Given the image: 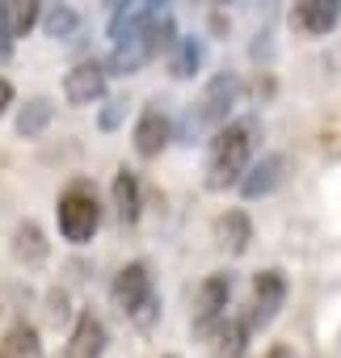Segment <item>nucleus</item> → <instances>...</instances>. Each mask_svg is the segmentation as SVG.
Masks as SVG:
<instances>
[{"instance_id": "obj_13", "label": "nucleus", "mask_w": 341, "mask_h": 358, "mask_svg": "<svg viewBox=\"0 0 341 358\" xmlns=\"http://www.w3.org/2000/svg\"><path fill=\"white\" fill-rule=\"evenodd\" d=\"M101 354H106V324L93 312H80L68 337V358H101Z\"/></svg>"}, {"instance_id": "obj_20", "label": "nucleus", "mask_w": 341, "mask_h": 358, "mask_svg": "<svg viewBox=\"0 0 341 358\" xmlns=\"http://www.w3.org/2000/svg\"><path fill=\"white\" fill-rule=\"evenodd\" d=\"M249 333H253V320H249V312L245 316H236V320H228V329L219 333V358H236L245 345H249Z\"/></svg>"}, {"instance_id": "obj_4", "label": "nucleus", "mask_w": 341, "mask_h": 358, "mask_svg": "<svg viewBox=\"0 0 341 358\" xmlns=\"http://www.w3.org/2000/svg\"><path fill=\"white\" fill-rule=\"evenodd\" d=\"M55 215H59V232H64V241H72V245H89L93 232H97V224H101L97 194H93L85 182H76V186H68V190L59 194Z\"/></svg>"}, {"instance_id": "obj_11", "label": "nucleus", "mask_w": 341, "mask_h": 358, "mask_svg": "<svg viewBox=\"0 0 341 358\" xmlns=\"http://www.w3.org/2000/svg\"><path fill=\"white\" fill-rule=\"evenodd\" d=\"M9 253H13V262H17V266L34 270V266H43V262H47L51 245H47V236H43V228H38L34 220H22V224L13 228V236H9Z\"/></svg>"}, {"instance_id": "obj_5", "label": "nucleus", "mask_w": 341, "mask_h": 358, "mask_svg": "<svg viewBox=\"0 0 341 358\" xmlns=\"http://www.w3.org/2000/svg\"><path fill=\"white\" fill-rule=\"evenodd\" d=\"M228 303H232V274L228 270L207 274L194 291V333H211L228 316Z\"/></svg>"}, {"instance_id": "obj_9", "label": "nucleus", "mask_w": 341, "mask_h": 358, "mask_svg": "<svg viewBox=\"0 0 341 358\" xmlns=\"http://www.w3.org/2000/svg\"><path fill=\"white\" fill-rule=\"evenodd\" d=\"M106 64L101 59H80L68 76H64V97L72 101V106H93V101H101L106 97Z\"/></svg>"}, {"instance_id": "obj_6", "label": "nucleus", "mask_w": 341, "mask_h": 358, "mask_svg": "<svg viewBox=\"0 0 341 358\" xmlns=\"http://www.w3.org/2000/svg\"><path fill=\"white\" fill-rule=\"evenodd\" d=\"M282 303H286V274H282L278 266H270V270H261V274L253 278V299H249V320H253V329H266V324L282 312Z\"/></svg>"}, {"instance_id": "obj_10", "label": "nucleus", "mask_w": 341, "mask_h": 358, "mask_svg": "<svg viewBox=\"0 0 341 358\" xmlns=\"http://www.w3.org/2000/svg\"><path fill=\"white\" fill-rule=\"evenodd\" d=\"M282 182H286V156H282V152H270V156H261V160L245 173L240 194H245V199H266V194H274Z\"/></svg>"}, {"instance_id": "obj_24", "label": "nucleus", "mask_w": 341, "mask_h": 358, "mask_svg": "<svg viewBox=\"0 0 341 358\" xmlns=\"http://www.w3.org/2000/svg\"><path fill=\"white\" fill-rule=\"evenodd\" d=\"M9 59H13V38L0 30V64H9Z\"/></svg>"}, {"instance_id": "obj_21", "label": "nucleus", "mask_w": 341, "mask_h": 358, "mask_svg": "<svg viewBox=\"0 0 341 358\" xmlns=\"http://www.w3.org/2000/svg\"><path fill=\"white\" fill-rule=\"evenodd\" d=\"M122 106H126V101H106V110H101V127H106V131H114V127H118Z\"/></svg>"}, {"instance_id": "obj_22", "label": "nucleus", "mask_w": 341, "mask_h": 358, "mask_svg": "<svg viewBox=\"0 0 341 358\" xmlns=\"http://www.w3.org/2000/svg\"><path fill=\"white\" fill-rule=\"evenodd\" d=\"M47 303H51V320L59 324V320L68 316V295H64V291H51V299H47Z\"/></svg>"}, {"instance_id": "obj_17", "label": "nucleus", "mask_w": 341, "mask_h": 358, "mask_svg": "<svg viewBox=\"0 0 341 358\" xmlns=\"http://www.w3.org/2000/svg\"><path fill=\"white\" fill-rule=\"evenodd\" d=\"M51 114H55V106H51L47 97H30V101L22 106V114H17V135H26V139L43 135V131L51 127Z\"/></svg>"}, {"instance_id": "obj_2", "label": "nucleus", "mask_w": 341, "mask_h": 358, "mask_svg": "<svg viewBox=\"0 0 341 358\" xmlns=\"http://www.w3.org/2000/svg\"><path fill=\"white\" fill-rule=\"evenodd\" d=\"M240 97H245V85H240L236 72H219V76H211L207 89H203V97L186 110L182 135L190 139V135H203V131H211V135L224 131V127L232 122V110L240 106Z\"/></svg>"}, {"instance_id": "obj_3", "label": "nucleus", "mask_w": 341, "mask_h": 358, "mask_svg": "<svg viewBox=\"0 0 341 358\" xmlns=\"http://www.w3.org/2000/svg\"><path fill=\"white\" fill-rule=\"evenodd\" d=\"M110 299H114V308H118L122 316H131L135 324H152V320H156V308H160L156 287H152V274H147L143 262H126V266L114 274Z\"/></svg>"}, {"instance_id": "obj_15", "label": "nucleus", "mask_w": 341, "mask_h": 358, "mask_svg": "<svg viewBox=\"0 0 341 358\" xmlns=\"http://www.w3.org/2000/svg\"><path fill=\"white\" fill-rule=\"evenodd\" d=\"M110 194H114V215H118L122 224H135V220H139V177H135L131 169H118Z\"/></svg>"}, {"instance_id": "obj_7", "label": "nucleus", "mask_w": 341, "mask_h": 358, "mask_svg": "<svg viewBox=\"0 0 341 358\" xmlns=\"http://www.w3.org/2000/svg\"><path fill=\"white\" fill-rule=\"evenodd\" d=\"M131 139H135V152H139L143 160H152V156H160V152L168 148V139H173V122H168V114H164L160 106H143L139 118H135Z\"/></svg>"}, {"instance_id": "obj_12", "label": "nucleus", "mask_w": 341, "mask_h": 358, "mask_svg": "<svg viewBox=\"0 0 341 358\" xmlns=\"http://www.w3.org/2000/svg\"><path fill=\"white\" fill-rule=\"evenodd\" d=\"M249 241H253V220H249L240 207H232V211H224V215L215 220V245H219L228 257H240V253L249 249Z\"/></svg>"}, {"instance_id": "obj_23", "label": "nucleus", "mask_w": 341, "mask_h": 358, "mask_svg": "<svg viewBox=\"0 0 341 358\" xmlns=\"http://www.w3.org/2000/svg\"><path fill=\"white\" fill-rule=\"evenodd\" d=\"M9 106H13V85H9L5 76H0V114H5Z\"/></svg>"}, {"instance_id": "obj_19", "label": "nucleus", "mask_w": 341, "mask_h": 358, "mask_svg": "<svg viewBox=\"0 0 341 358\" xmlns=\"http://www.w3.org/2000/svg\"><path fill=\"white\" fill-rule=\"evenodd\" d=\"M198 64H203V43L198 38H177V47L168 51V72L177 80H186V76L198 72Z\"/></svg>"}, {"instance_id": "obj_26", "label": "nucleus", "mask_w": 341, "mask_h": 358, "mask_svg": "<svg viewBox=\"0 0 341 358\" xmlns=\"http://www.w3.org/2000/svg\"><path fill=\"white\" fill-rule=\"evenodd\" d=\"M0 358H5V354H0Z\"/></svg>"}, {"instance_id": "obj_8", "label": "nucleus", "mask_w": 341, "mask_h": 358, "mask_svg": "<svg viewBox=\"0 0 341 358\" xmlns=\"http://www.w3.org/2000/svg\"><path fill=\"white\" fill-rule=\"evenodd\" d=\"M337 22H341L337 0H299V5H291V30L303 38H324L328 30H337Z\"/></svg>"}, {"instance_id": "obj_1", "label": "nucleus", "mask_w": 341, "mask_h": 358, "mask_svg": "<svg viewBox=\"0 0 341 358\" xmlns=\"http://www.w3.org/2000/svg\"><path fill=\"white\" fill-rule=\"evenodd\" d=\"M253 148H257V118H232L224 131H215L207 148V186L211 190L240 186L245 173L253 169Z\"/></svg>"}, {"instance_id": "obj_25", "label": "nucleus", "mask_w": 341, "mask_h": 358, "mask_svg": "<svg viewBox=\"0 0 341 358\" xmlns=\"http://www.w3.org/2000/svg\"><path fill=\"white\" fill-rule=\"evenodd\" d=\"M266 358H286V354H282V350H274V354H266Z\"/></svg>"}, {"instance_id": "obj_14", "label": "nucleus", "mask_w": 341, "mask_h": 358, "mask_svg": "<svg viewBox=\"0 0 341 358\" xmlns=\"http://www.w3.org/2000/svg\"><path fill=\"white\" fill-rule=\"evenodd\" d=\"M38 5L34 0H0V30L9 38H26L34 26H38Z\"/></svg>"}, {"instance_id": "obj_16", "label": "nucleus", "mask_w": 341, "mask_h": 358, "mask_svg": "<svg viewBox=\"0 0 341 358\" xmlns=\"http://www.w3.org/2000/svg\"><path fill=\"white\" fill-rule=\"evenodd\" d=\"M5 358H43V341H38V329L34 324H13L5 333V350H0Z\"/></svg>"}, {"instance_id": "obj_18", "label": "nucleus", "mask_w": 341, "mask_h": 358, "mask_svg": "<svg viewBox=\"0 0 341 358\" xmlns=\"http://www.w3.org/2000/svg\"><path fill=\"white\" fill-rule=\"evenodd\" d=\"M43 30H47L51 38H59V43H72V38L80 34V13L68 9V5H51V9L43 13Z\"/></svg>"}]
</instances>
